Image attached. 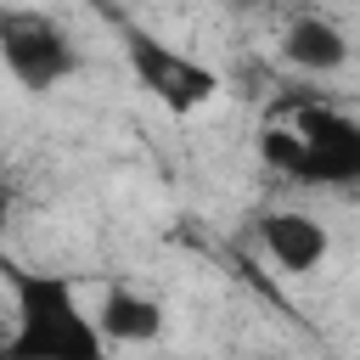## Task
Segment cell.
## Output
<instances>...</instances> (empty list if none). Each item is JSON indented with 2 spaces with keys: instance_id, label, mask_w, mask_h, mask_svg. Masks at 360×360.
Segmentation results:
<instances>
[{
  "instance_id": "1",
  "label": "cell",
  "mask_w": 360,
  "mask_h": 360,
  "mask_svg": "<svg viewBox=\"0 0 360 360\" xmlns=\"http://www.w3.org/2000/svg\"><path fill=\"white\" fill-rule=\"evenodd\" d=\"M0 276L11 287V315H17V332L6 343L11 360H101L107 343L68 276L34 264H0Z\"/></svg>"
},
{
  "instance_id": "2",
  "label": "cell",
  "mask_w": 360,
  "mask_h": 360,
  "mask_svg": "<svg viewBox=\"0 0 360 360\" xmlns=\"http://www.w3.org/2000/svg\"><path fill=\"white\" fill-rule=\"evenodd\" d=\"M0 68L28 96H51L62 79L79 73V45H73V34L51 11L0 6Z\"/></svg>"
},
{
  "instance_id": "3",
  "label": "cell",
  "mask_w": 360,
  "mask_h": 360,
  "mask_svg": "<svg viewBox=\"0 0 360 360\" xmlns=\"http://www.w3.org/2000/svg\"><path fill=\"white\" fill-rule=\"evenodd\" d=\"M124 62H129V73L141 79V90H146L163 112H174V118H186V112H197V107H208V101L219 96V73H214L208 62H197L191 51H180V45L146 34V28H129Z\"/></svg>"
},
{
  "instance_id": "4",
  "label": "cell",
  "mask_w": 360,
  "mask_h": 360,
  "mask_svg": "<svg viewBox=\"0 0 360 360\" xmlns=\"http://www.w3.org/2000/svg\"><path fill=\"white\" fill-rule=\"evenodd\" d=\"M292 135H298V174L304 186H349L360 180V124L343 107L326 101H304L292 112Z\"/></svg>"
},
{
  "instance_id": "5",
  "label": "cell",
  "mask_w": 360,
  "mask_h": 360,
  "mask_svg": "<svg viewBox=\"0 0 360 360\" xmlns=\"http://www.w3.org/2000/svg\"><path fill=\"white\" fill-rule=\"evenodd\" d=\"M259 242H264V253H270L287 276H309V270H321L326 253H332L326 225H321L315 214H298V208H270V214L259 219Z\"/></svg>"
},
{
  "instance_id": "6",
  "label": "cell",
  "mask_w": 360,
  "mask_h": 360,
  "mask_svg": "<svg viewBox=\"0 0 360 360\" xmlns=\"http://www.w3.org/2000/svg\"><path fill=\"white\" fill-rule=\"evenodd\" d=\"M281 62H292V68H304V73H338V68L349 62V34H343L332 17L304 11V17H292L287 34H281Z\"/></svg>"
},
{
  "instance_id": "7",
  "label": "cell",
  "mask_w": 360,
  "mask_h": 360,
  "mask_svg": "<svg viewBox=\"0 0 360 360\" xmlns=\"http://www.w3.org/2000/svg\"><path fill=\"white\" fill-rule=\"evenodd\" d=\"M96 332H101V343H152L163 332V304L152 292L112 287L96 309Z\"/></svg>"
},
{
  "instance_id": "8",
  "label": "cell",
  "mask_w": 360,
  "mask_h": 360,
  "mask_svg": "<svg viewBox=\"0 0 360 360\" xmlns=\"http://www.w3.org/2000/svg\"><path fill=\"white\" fill-rule=\"evenodd\" d=\"M259 158L276 169V174H298V135H292V124H264L259 129Z\"/></svg>"
},
{
  "instance_id": "9",
  "label": "cell",
  "mask_w": 360,
  "mask_h": 360,
  "mask_svg": "<svg viewBox=\"0 0 360 360\" xmlns=\"http://www.w3.org/2000/svg\"><path fill=\"white\" fill-rule=\"evenodd\" d=\"M236 6H242V11H253V6H276V0H236Z\"/></svg>"
}]
</instances>
